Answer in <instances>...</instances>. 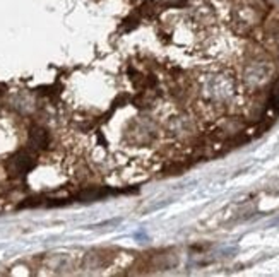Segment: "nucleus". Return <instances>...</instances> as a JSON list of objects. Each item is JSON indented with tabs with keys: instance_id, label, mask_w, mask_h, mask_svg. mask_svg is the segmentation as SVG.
<instances>
[{
	"instance_id": "nucleus-1",
	"label": "nucleus",
	"mask_w": 279,
	"mask_h": 277,
	"mask_svg": "<svg viewBox=\"0 0 279 277\" xmlns=\"http://www.w3.org/2000/svg\"><path fill=\"white\" fill-rule=\"evenodd\" d=\"M35 166V158L28 153H19L10 159V169L16 174H26Z\"/></svg>"
},
{
	"instance_id": "nucleus-2",
	"label": "nucleus",
	"mask_w": 279,
	"mask_h": 277,
	"mask_svg": "<svg viewBox=\"0 0 279 277\" xmlns=\"http://www.w3.org/2000/svg\"><path fill=\"white\" fill-rule=\"evenodd\" d=\"M48 132L41 127H35L29 132V144H31L33 149H45L48 146Z\"/></svg>"
}]
</instances>
